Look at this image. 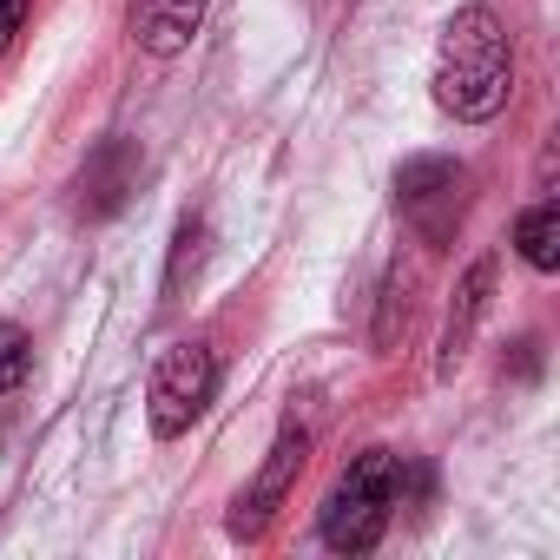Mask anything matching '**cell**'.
Instances as JSON below:
<instances>
[{
	"mask_svg": "<svg viewBox=\"0 0 560 560\" xmlns=\"http://www.w3.org/2000/svg\"><path fill=\"white\" fill-rule=\"evenodd\" d=\"M508 86H514V54L501 21L488 8H462L435 40V106L462 126H481L508 106Z\"/></svg>",
	"mask_w": 560,
	"mask_h": 560,
	"instance_id": "1",
	"label": "cell"
},
{
	"mask_svg": "<svg viewBox=\"0 0 560 560\" xmlns=\"http://www.w3.org/2000/svg\"><path fill=\"white\" fill-rule=\"evenodd\" d=\"M402 501V462L389 448H363L343 481L330 488L324 514H317V534L330 553H370L383 534H389V514Z\"/></svg>",
	"mask_w": 560,
	"mask_h": 560,
	"instance_id": "2",
	"label": "cell"
},
{
	"mask_svg": "<svg viewBox=\"0 0 560 560\" xmlns=\"http://www.w3.org/2000/svg\"><path fill=\"white\" fill-rule=\"evenodd\" d=\"M396 211L429 250H448L462 218H468V172L455 159H435V152L402 159L396 165Z\"/></svg>",
	"mask_w": 560,
	"mask_h": 560,
	"instance_id": "3",
	"label": "cell"
},
{
	"mask_svg": "<svg viewBox=\"0 0 560 560\" xmlns=\"http://www.w3.org/2000/svg\"><path fill=\"white\" fill-rule=\"evenodd\" d=\"M218 396V357L211 343H172L159 363H152V383H145V422L159 442L185 435Z\"/></svg>",
	"mask_w": 560,
	"mask_h": 560,
	"instance_id": "4",
	"label": "cell"
},
{
	"mask_svg": "<svg viewBox=\"0 0 560 560\" xmlns=\"http://www.w3.org/2000/svg\"><path fill=\"white\" fill-rule=\"evenodd\" d=\"M304 462H311V429L284 422V429H277V442H270V455H264V468L250 475V488L231 508V534L237 540H264L270 534V521L284 514V501H291V488L304 475Z\"/></svg>",
	"mask_w": 560,
	"mask_h": 560,
	"instance_id": "5",
	"label": "cell"
},
{
	"mask_svg": "<svg viewBox=\"0 0 560 560\" xmlns=\"http://www.w3.org/2000/svg\"><path fill=\"white\" fill-rule=\"evenodd\" d=\"M139 145L132 139H100L93 152H86V165H80V178H73V211L80 218H113L132 191H139Z\"/></svg>",
	"mask_w": 560,
	"mask_h": 560,
	"instance_id": "6",
	"label": "cell"
},
{
	"mask_svg": "<svg viewBox=\"0 0 560 560\" xmlns=\"http://www.w3.org/2000/svg\"><path fill=\"white\" fill-rule=\"evenodd\" d=\"M488 298H494V257H475L462 270V284H455V304H448V324H442V350H435V376H455L481 317H488Z\"/></svg>",
	"mask_w": 560,
	"mask_h": 560,
	"instance_id": "7",
	"label": "cell"
},
{
	"mask_svg": "<svg viewBox=\"0 0 560 560\" xmlns=\"http://www.w3.org/2000/svg\"><path fill=\"white\" fill-rule=\"evenodd\" d=\"M205 8H211V0H132V40L152 60H172L205 27Z\"/></svg>",
	"mask_w": 560,
	"mask_h": 560,
	"instance_id": "8",
	"label": "cell"
},
{
	"mask_svg": "<svg viewBox=\"0 0 560 560\" xmlns=\"http://www.w3.org/2000/svg\"><path fill=\"white\" fill-rule=\"evenodd\" d=\"M514 250H521V264L527 270H560V205L553 198H540V205H527L521 211V224H514Z\"/></svg>",
	"mask_w": 560,
	"mask_h": 560,
	"instance_id": "9",
	"label": "cell"
},
{
	"mask_svg": "<svg viewBox=\"0 0 560 560\" xmlns=\"http://www.w3.org/2000/svg\"><path fill=\"white\" fill-rule=\"evenodd\" d=\"M205 264V218H185L172 231V264H165V298H185V284L198 277Z\"/></svg>",
	"mask_w": 560,
	"mask_h": 560,
	"instance_id": "10",
	"label": "cell"
},
{
	"mask_svg": "<svg viewBox=\"0 0 560 560\" xmlns=\"http://www.w3.org/2000/svg\"><path fill=\"white\" fill-rule=\"evenodd\" d=\"M409 284H416V277L396 264V270H389V284H383V311H376V350H389L396 330L409 324Z\"/></svg>",
	"mask_w": 560,
	"mask_h": 560,
	"instance_id": "11",
	"label": "cell"
},
{
	"mask_svg": "<svg viewBox=\"0 0 560 560\" xmlns=\"http://www.w3.org/2000/svg\"><path fill=\"white\" fill-rule=\"evenodd\" d=\"M27 370H34V343H27V330L0 317V396L21 389V383H27Z\"/></svg>",
	"mask_w": 560,
	"mask_h": 560,
	"instance_id": "12",
	"label": "cell"
},
{
	"mask_svg": "<svg viewBox=\"0 0 560 560\" xmlns=\"http://www.w3.org/2000/svg\"><path fill=\"white\" fill-rule=\"evenodd\" d=\"M27 8H34V0H0V54H8L14 34L27 27Z\"/></svg>",
	"mask_w": 560,
	"mask_h": 560,
	"instance_id": "13",
	"label": "cell"
}]
</instances>
